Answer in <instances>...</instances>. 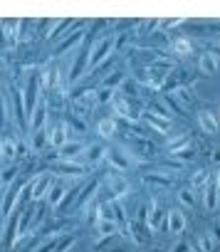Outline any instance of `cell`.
<instances>
[{
    "label": "cell",
    "instance_id": "cell-46",
    "mask_svg": "<svg viewBox=\"0 0 220 252\" xmlns=\"http://www.w3.org/2000/svg\"><path fill=\"white\" fill-rule=\"evenodd\" d=\"M200 250H203V252H213V240H210L208 235L200 237Z\"/></svg>",
    "mask_w": 220,
    "mask_h": 252
},
{
    "label": "cell",
    "instance_id": "cell-28",
    "mask_svg": "<svg viewBox=\"0 0 220 252\" xmlns=\"http://www.w3.org/2000/svg\"><path fill=\"white\" fill-rule=\"evenodd\" d=\"M64 126H67V131H72V134H84L87 131V126H84V121L79 116H69Z\"/></svg>",
    "mask_w": 220,
    "mask_h": 252
},
{
    "label": "cell",
    "instance_id": "cell-42",
    "mask_svg": "<svg viewBox=\"0 0 220 252\" xmlns=\"http://www.w3.org/2000/svg\"><path fill=\"white\" fill-rule=\"evenodd\" d=\"M52 25H55V20H40V23H37V35H40V37H50L47 30H50Z\"/></svg>",
    "mask_w": 220,
    "mask_h": 252
},
{
    "label": "cell",
    "instance_id": "cell-44",
    "mask_svg": "<svg viewBox=\"0 0 220 252\" xmlns=\"http://www.w3.org/2000/svg\"><path fill=\"white\" fill-rule=\"evenodd\" d=\"M183 146H188V136H181V139H176V141L168 146V151H171V154H176V151H178V149H183Z\"/></svg>",
    "mask_w": 220,
    "mask_h": 252
},
{
    "label": "cell",
    "instance_id": "cell-12",
    "mask_svg": "<svg viewBox=\"0 0 220 252\" xmlns=\"http://www.w3.org/2000/svg\"><path fill=\"white\" fill-rule=\"evenodd\" d=\"M18 235H20V213L13 210V218H8V227H5V247H13Z\"/></svg>",
    "mask_w": 220,
    "mask_h": 252
},
{
    "label": "cell",
    "instance_id": "cell-41",
    "mask_svg": "<svg viewBox=\"0 0 220 252\" xmlns=\"http://www.w3.org/2000/svg\"><path fill=\"white\" fill-rule=\"evenodd\" d=\"M114 96H117V92H112V89H101L99 96H96V101H99V104H106V101H114Z\"/></svg>",
    "mask_w": 220,
    "mask_h": 252
},
{
    "label": "cell",
    "instance_id": "cell-18",
    "mask_svg": "<svg viewBox=\"0 0 220 252\" xmlns=\"http://www.w3.org/2000/svg\"><path fill=\"white\" fill-rule=\"evenodd\" d=\"M198 121H200V129H203L205 134H215V131H218V121H215V116H213L210 111H200V114H198Z\"/></svg>",
    "mask_w": 220,
    "mask_h": 252
},
{
    "label": "cell",
    "instance_id": "cell-39",
    "mask_svg": "<svg viewBox=\"0 0 220 252\" xmlns=\"http://www.w3.org/2000/svg\"><path fill=\"white\" fill-rule=\"evenodd\" d=\"M42 146H45V129H40V131H35V134H32V149H35V151H40Z\"/></svg>",
    "mask_w": 220,
    "mask_h": 252
},
{
    "label": "cell",
    "instance_id": "cell-26",
    "mask_svg": "<svg viewBox=\"0 0 220 252\" xmlns=\"http://www.w3.org/2000/svg\"><path fill=\"white\" fill-rule=\"evenodd\" d=\"M161 218H163V210H158V208H156V203H151V218L146 220V227L154 232V230L161 225Z\"/></svg>",
    "mask_w": 220,
    "mask_h": 252
},
{
    "label": "cell",
    "instance_id": "cell-43",
    "mask_svg": "<svg viewBox=\"0 0 220 252\" xmlns=\"http://www.w3.org/2000/svg\"><path fill=\"white\" fill-rule=\"evenodd\" d=\"M178 200H181L183 205H190V208H193V203H195V195H193L190 190H181V193H178Z\"/></svg>",
    "mask_w": 220,
    "mask_h": 252
},
{
    "label": "cell",
    "instance_id": "cell-6",
    "mask_svg": "<svg viewBox=\"0 0 220 252\" xmlns=\"http://www.w3.org/2000/svg\"><path fill=\"white\" fill-rule=\"evenodd\" d=\"M106 186H109V193H112V200H119L129 193V181L124 176H112Z\"/></svg>",
    "mask_w": 220,
    "mask_h": 252
},
{
    "label": "cell",
    "instance_id": "cell-29",
    "mask_svg": "<svg viewBox=\"0 0 220 252\" xmlns=\"http://www.w3.org/2000/svg\"><path fill=\"white\" fill-rule=\"evenodd\" d=\"M124 82H126V77H124L122 72H114L112 77L104 79V89H112V92H114V89H117L119 84H124Z\"/></svg>",
    "mask_w": 220,
    "mask_h": 252
},
{
    "label": "cell",
    "instance_id": "cell-31",
    "mask_svg": "<svg viewBox=\"0 0 220 252\" xmlns=\"http://www.w3.org/2000/svg\"><path fill=\"white\" fill-rule=\"evenodd\" d=\"M96 188H99V181H92V183H89V186L84 188V193L79 195V200H77V208H82V205H84V203H87L89 198H94V193H96Z\"/></svg>",
    "mask_w": 220,
    "mask_h": 252
},
{
    "label": "cell",
    "instance_id": "cell-45",
    "mask_svg": "<svg viewBox=\"0 0 220 252\" xmlns=\"http://www.w3.org/2000/svg\"><path fill=\"white\" fill-rule=\"evenodd\" d=\"M171 252H193V247H190V242H176L171 247Z\"/></svg>",
    "mask_w": 220,
    "mask_h": 252
},
{
    "label": "cell",
    "instance_id": "cell-7",
    "mask_svg": "<svg viewBox=\"0 0 220 252\" xmlns=\"http://www.w3.org/2000/svg\"><path fill=\"white\" fill-rule=\"evenodd\" d=\"M82 40H84V32H82V30H74V32H69V35H67V37H64L60 45H57V50H55V57H62L64 52L74 50V47H77Z\"/></svg>",
    "mask_w": 220,
    "mask_h": 252
},
{
    "label": "cell",
    "instance_id": "cell-25",
    "mask_svg": "<svg viewBox=\"0 0 220 252\" xmlns=\"http://www.w3.org/2000/svg\"><path fill=\"white\" fill-rule=\"evenodd\" d=\"M144 181L149 183V186H156V188H171V178L168 176H161V173H146L144 176Z\"/></svg>",
    "mask_w": 220,
    "mask_h": 252
},
{
    "label": "cell",
    "instance_id": "cell-37",
    "mask_svg": "<svg viewBox=\"0 0 220 252\" xmlns=\"http://www.w3.org/2000/svg\"><path fill=\"white\" fill-rule=\"evenodd\" d=\"M173 52H178V55H188V52H190V42L183 40V37L176 40V42H173Z\"/></svg>",
    "mask_w": 220,
    "mask_h": 252
},
{
    "label": "cell",
    "instance_id": "cell-1",
    "mask_svg": "<svg viewBox=\"0 0 220 252\" xmlns=\"http://www.w3.org/2000/svg\"><path fill=\"white\" fill-rule=\"evenodd\" d=\"M25 188H28V181H25V178H15V181L8 186V190H5V195H3V218H8V215H10L13 203L18 200L20 190H25Z\"/></svg>",
    "mask_w": 220,
    "mask_h": 252
},
{
    "label": "cell",
    "instance_id": "cell-9",
    "mask_svg": "<svg viewBox=\"0 0 220 252\" xmlns=\"http://www.w3.org/2000/svg\"><path fill=\"white\" fill-rule=\"evenodd\" d=\"M82 25H84L82 20H60V23H57V30H55V32L50 35V40L60 45V42H62V40H64L67 35H69L67 30H72V28H82Z\"/></svg>",
    "mask_w": 220,
    "mask_h": 252
},
{
    "label": "cell",
    "instance_id": "cell-16",
    "mask_svg": "<svg viewBox=\"0 0 220 252\" xmlns=\"http://www.w3.org/2000/svg\"><path fill=\"white\" fill-rule=\"evenodd\" d=\"M146 124L151 126V129H156L158 134H166L171 129V121L163 119V116H156V114H146Z\"/></svg>",
    "mask_w": 220,
    "mask_h": 252
},
{
    "label": "cell",
    "instance_id": "cell-50",
    "mask_svg": "<svg viewBox=\"0 0 220 252\" xmlns=\"http://www.w3.org/2000/svg\"><path fill=\"white\" fill-rule=\"evenodd\" d=\"M215 186H218V193H220V171L215 173Z\"/></svg>",
    "mask_w": 220,
    "mask_h": 252
},
{
    "label": "cell",
    "instance_id": "cell-21",
    "mask_svg": "<svg viewBox=\"0 0 220 252\" xmlns=\"http://www.w3.org/2000/svg\"><path fill=\"white\" fill-rule=\"evenodd\" d=\"M64 195H67L64 186H62V183H52V188H50V193H47V200H50V205L60 208V203L64 200Z\"/></svg>",
    "mask_w": 220,
    "mask_h": 252
},
{
    "label": "cell",
    "instance_id": "cell-33",
    "mask_svg": "<svg viewBox=\"0 0 220 252\" xmlns=\"http://www.w3.org/2000/svg\"><path fill=\"white\" fill-rule=\"evenodd\" d=\"M32 20H18V37L20 40H30L32 37Z\"/></svg>",
    "mask_w": 220,
    "mask_h": 252
},
{
    "label": "cell",
    "instance_id": "cell-8",
    "mask_svg": "<svg viewBox=\"0 0 220 252\" xmlns=\"http://www.w3.org/2000/svg\"><path fill=\"white\" fill-rule=\"evenodd\" d=\"M106 161L112 163L119 173H124V171H129V166H131V161L126 158V154L124 151H119V149H112V151H106Z\"/></svg>",
    "mask_w": 220,
    "mask_h": 252
},
{
    "label": "cell",
    "instance_id": "cell-15",
    "mask_svg": "<svg viewBox=\"0 0 220 252\" xmlns=\"http://www.w3.org/2000/svg\"><path fill=\"white\" fill-rule=\"evenodd\" d=\"M55 171H57L60 176H74V178H79V176L84 173V168H82L79 163H72V161H60V163L55 166Z\"/></svg>",
    "mask_w": 220,
    "mask_h": 252
},
{
    "label": "cell",
    "instance_id": "cell-48",
    "mask_svg": "<svg viewBox=\"0 0 220 252\" xmlns=\"http://www.w3.org/2000/svg\"><path fill=\"white\" fill-rule=\"evenodd\" d=\"M3 124H5V101L0 99V126H3Z\"/></svg>",
    "mask_w": 220,
    "mask_h": 252
},
{
    "label": "cell",
    "instance_id": "cell-20",
    "mask_svg": "<svg viewBox=\"0 0 220 252\" xmlns=\"http://www.w3.org/2000/svg\"><path fill=\"white\" fill-rule=\"evenodd\" d=\"M218 186H215V181H208L205 183V208L208 210H215L218 208Z\"/></svg>",
    "mask_w": 220,
    "mask_h": 252
},
{
    "label": "cell",
    "instance_id": "cell-51",
    "mask_svg": "<svg viewBox=\"0 0 220 252\" xmlns=\"http://www.w3.org/2000/svg\"><path fill=\"white\" fill-rule=\"evenodd\" d=\"M210 52H213V55H220V45H213V47H210Z\"/></svg>",
    "mask_w": 220,
    "mask_h": 252
},
{
    "label": "cell",
    "instance_id": "cell-22",
    "mask_svg": "<svg viewBox=\"0 0 220 252\" xmlns=\"http://www.w3.org/2000/svg\"><path fill=\"white\" fill-rule=\"evenodd\" d=\"M84 151H87V161H89V163H99V161L106 156V151H104L101 144H92V146H87Z\"/></svg>",
    "mask_w": 220,
    "mask_h": 252
},
{
    "label": "cell",
    "instance_id": "cell-30",
    "mask_svg": "<svg viewBox=\"0 0 220 252\" xmlns=\"http://www.w3.org/2000/svg\"><path fill=\"white\" fill-rule=\"evenodd\" d=\"M195 156V151H193V146H183V149H178L176 154H171V158H176L178 163H186V161H190Z\"/></svg>",
    "mask_w": 220,
    "mask_h": 252
},
{
    "label": "cell",
    "instance_id": "cell-11",
    "mask_svg": "<svg viewBox=\"0 0 220 252\" xmlns=\"http://www.w3.org/2000/svg\"><path fill=\"white\" fill-rule=\"evenodd\" d=\"M10 94H13V101H15V119H18V124L23 126V129H28V111H25V101H23V94H20V89H10Z\"/></svg>",
    "mask_w": 220,
    "mask_h": 252
},
{
    "label": "cell",
    "instance_id": "cell-35",
    "mask_svg": "<svg viewBox=\"0 0 220 252\" xmlns=\"http://www.w3.org/2000/svg\"><path fill=\"white\" fill-rule=\"evenodd\" d=\"M72 245H74V237H69V235L57 237V242H55V250H52V252H67Z\"/></svg>",
    "mask_w": 220,
    "mask_h": 252
},
{
    "label": "cell",
    "instance_id": "cell-27",
    "mask_svg": "<svg viewBox=\"0 0 220 252\" xmlns=\"http://www.w3.org/2000/svg\"><path fill=\"white\" fill-rule=\"evenodd\" d=\"M129 235L134 237V242H139V245H146L149 242V235H144L141 232V227H139V222L136 220H131L129 222Z\"/></svg>",
    "mask_w": 220,
    "mask_h": 252
},
{
    "label": "cell",
    "instance_id": "cell-23",
    "mask_svg": "<svg viewBox=\"0 0 220 252\" xmlns=\"http://www.w3.org/2000/svg\"><path fill=\"white\" fill-rule=\"evenodd\" d=\"M0 156L3 158H15L18 156V144L13 139H3L0 141Z\"/></svg>",
    "mask_w": 220,
    "mask_h": 252
},
{
    "label": "cell",
    "instance_id": "cell-3",
    "mask_svg": "<svg viewBox=\"0 0 220 252\" xmlns=\"http://www.w3.org/2000/svg\"><path fill=\"white\" fill-rule=\"evenodd\" d=\"M37 92H40V74H32L30 82H28V89H25V94H23V96H25V111H28V114H32V111L37 109V106H35V104H37Z\"/></svg>",
    "mask_w": 220,
    "mask_h": 252
},
{
    "label": "cell",
    "instance_id": "cell-38",
    "mask_svg": "<svg viewBox=\"0 0 220 252\" xmlns=\"http://www.w3.org/2000/svg\"><path fill=\"white\" fill-rule=\"evenodd\" d=\"M190 94H193V92H190V89H186V87H181V89H176V94H171V96H173V99H181V101H183V104H188V101H190V99H193V96H190Z\"/></svg>",
    "mask_w": 220,
    "mask_h": 252
},
{
    "label": "cell",
    "instance_id": "cell-10",
    "mask_svg": "<svg viewBox=\"0 0 220 252\" xmlns=\"http://www.w3.org/2000/svg\"><path fill=\"white\" fill-rule=\"evenodd\" d=\"M186 215L183 213H178V210H171L168 213V218H166V227H168V232L171 235H181L183 230H186Z\"/></svg>",
    "mask_w": 220,
    "mask_h": 252
},
{
    "label": "cell",
    "instance_id": "cell-32",
    "mask_svg": "<svg viewBox=\"0 0 220 252\" xmlns=\"http://www.w3.org/2000/svg\"><path fill=\"white\" fill-rule=\"evenodd\" d=\"M42 124H45V106H37V109L32 111V124H30V126H32V134L42 129Z\"/></svg>",
    "mask_w": 220,
    "mask_h": 252
},
{
    "label": "cell",
    "instance_id": "cell-36",
    "mask_svg": "<svg viewBox=\"0 0 220 252\" xmlns=\"http://www.w3.org/2000/svg\"><path fill=\"white\" fill-rule=\"evenodd\" d=\"M45 84H47L50 89L60 84V69H57V67H52V69H50V72L45 74Z\"/></svg>",
    "mask_w": 220,
    "mask_h": 252
},
{
    "label": "cell",
    "instance_id": "cell-40",
    "mask_svg": "<svg viewBox=\"0 0 220 252\" xmlns=\"http://www.w3.org/2000/svg\"><path fill=\"white\" fill-rule=\"evenodd\" d=\"M15 176H18V168L13 166V168H5L3 173H0V181H3V183H8V186H10V183L15 181Z\"/></svg>",
    "mask_w": 220,
    "mask_h": 252
},
{
    "label": "cell",
    "instance_id": "cell-4",
    "mask_svg": "<svg viewBox=\"0 0 220 252\" xmlns=\"http://www.w3.org/2000/svg\"><path fill=\"white\" fill-rule=\"evenodd\" d=\"M89 52H92V47H89V45H84V47L77 52V62H74V67L69 69V79H72V82H77V79L82 77L84 67L89 64Z\"/></svg>",
    "mask_w": 220,
    "mask_h": 252
},
{
    "label": "cell",
    "instance_id": "cell-47",
    "mask_svg": "<svg viewBox=\"0 0 220 252\" xmlns=\"http://www.w3.org/2000/svg\"><path fill=\"white\" fill-rule=\"evenodd\" d=\"M178 25H183V20H181V18H171V20H161V28H178Z\"/></svg>",
    "mask_w": 220,
    "mask_h": 252
},
{
    "label": "cell",
    "instance_id": "cell-24",
    "mask_svg": "<svg viewBox=\"0 0 220 252\" xmlns=\"http://www.w3.org/2000/svg\"><path fill=\"white\" fill-rule=\"evenodd\" d=\"M215 69H218V60H215V55H203L200 57V72L203 74H215Z\"/></svg>",
    "mask_w": 220,
    "mask_h": 252
},
{
    "label": "cell",
    "instance_id": "cell-19",
    "mask_svg": "<svg viewBox=\"0 0 220 252\" xmlns=\"http://www.w3.org/2000/svg\"><path fill=\"white\" fill-rule=\"evenodd\" d=\"M50 144L57 146V149H62V146L67 144V126H64V124L55 126V129L50 131Z\"/></svg>",
    "mask_w": 220,
    "mask_h": 252
},
{
    "label": "cell",
    "instance_id": "cell-17",
    "mask_svg": "<svg viewBox=\"0 0 220 252\" xmlns=\"http://www.w3.org/2000/svg\"><path fill=\"white\" fill-rule=\"evenodd\" d=\"M117 129H119V124H117L114 119H101L99 126H96L99 136H104V139H112V136L117 134Z\"/></svg>",
    "mask_w": 220,
    "mask_h": 252
},
{
    "label": "cell",
    "instance_id": "cell-34",
    "mask_svg": "<svg viewBox=\"0 0 220 252\" xmlns=\"http://www.w3.org/2000/svg\"><path fill=\"white\" fill-rule=\"evenodd\" d=\"M205 183H208V173H205V171H195L193 178H190V190L205 188Z\"/></svg>",
    "mask_w": 220,
    "mask_h": 252
},
{
    "label": "cell",
    "instance_id": "cell-49",
    "mask_svg": "<svg viewBox=\"0 0 220 252\" xmlns=\"http://www.w3.org/2000/svg\"><path fill=\"white\" fill-rule=\"evenodd\" d=\"M213 163L220 166V149H215V154H213Z\"/></svg>",
    "mask_w": 220,
    "mask_h": 252
},
{
    "label": "cell",
    "instance_id": "cell-13",
    "mask_svg": "<svg viewBox=\"0 0 220 252\" xmlns=\"http://www.w3.org/2000/svg\"><path fill=\"white\" fill-rule=\"evenodd\" d=\"M96 232L101 235V240H112V237L119 232V225H117V220L99 218V220H96Z\"/></svg>",
    "mask_w": 220,
    "mask_h": 252
},
{
    "label": "cell",
    "instance_id": "cell-2",
    "mask_svg": "<svg viewBox=\"0 0 220 252\" xmlns=\"http://www.w3.org/2000/svg\"><path fill=\"white\" fill-rule=\"evenodd\" d=\"M50 188H52V178L50 176H37L30 186H28V193H30V200L35 203V200H42V198H47V193H50Z\"/></svg>",
    "mask_w": 220,
    "mask_h": 252
},
{
    "label": "cell",
    "instance_id": "cell-5",
    "mask_svg": "<svg viewBox=\"0 0 220 252\" xmlns=\"http://www.w3.org/2000/svg\"><path fill=\"white\" fill-rule=\"evenodd\" d=\"M109 55H112V37H104V40L96 45L94 55L89 57V69H92V67H96V64H101Z\"/></svg>",
    "mask_w": 220,
    "mask_h": 252
},
{
    "label": "cell",
    "instance_id": "cell-14",
    "mask_svg": "<svg viewBox=\"0 0 220 252\" xmlns=\"http://www.w3.org/2000/svg\"><path fill=\"white\" fill-rule=\"evenodd\" d=\"M82 151H84V144H82V141H67V144L60 149V158H62V161H72V158H77Z\"/></svg>",
    "mask_w": 220,
    "mask_h": 252
}]
</instances>
